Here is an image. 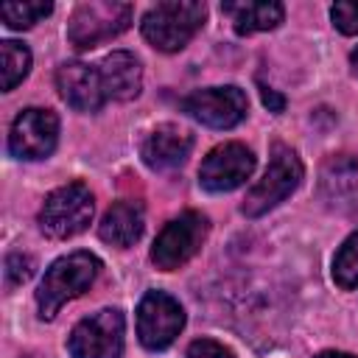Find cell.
<instances>
[{"label":"cell","instance_id":"6da1fadb","mask_svg":"<svg viewBox=\"0 0 358 358\" xmlns=\"http://www.w3.org/2000/svg\"><path fill=\"white\" fill-rule=\"evenodd\" d=\"M98 268H101V260L90 252H73V255H64L56 263H50V268L45 271L39 291H36L39 316L53 319L64 302L81 296L95 282Z\"/></svg>","mask_w":358,"mask_h":358},{"label":"cell","instance_id":"7a4b0ae2","mask_svg":"<svg viewBox=\"0 0 358 358\" xmlns=\"http://www.w3.org/2000/svg\"><path fill=\"white\" fill-rule=\"evenodd\" d=\"M204 17H207V6L196 0L157 3L143 17V36L157 50L173 53V50H182L196 36V31L204 25Z\"/></svg>","mask_w":358,"mask_h":358},{"label":"cell","instance_id":"3957f363","mask_svg":"<svg viewBox=\"0 0 358 358\" xmlns=\"http://www.w3.org/2000/svg\"><path fill=\"white\" fill-rule=\"evenodd\" d=\"M92 213H95V201H92L90 187L81 182H70V185L56 187L45 199L39 210V227L45 235L64 241V238L84 232L92 221Z\"/></svg>","mask_w":358,"mask_h":358},{"label":"cell","instance_id":"277c9868","mask_svg":"<svg viewBox=\"0 0 358 358\" xmlns=\"http://www.w3.org/2000/svg\"><path fill=\"white\" fill-rule=\"evenodd\" d=\"M299 182H302V162H299V157L288 145L277 143L271 148V159H268V168H266L263 179L243 199V213L249 218H257V215L268 213L271 207L285 201L296 190Z\"/></svg>","mask_w":358,"mask_h":358},{"label":"cell","instance_id":"5b68a950","mask_svg":"<svg viewBox=\"0 0 358 358\" xmlns=\"http://www.w3.org/2000/svg\"><path fill=\"white\" fill-rule=\"evenodd\" d=\"M131 22V6L129 3H112V0H92L81 3L67 25V39L78 50L98 48L101 42L123 34Z\"/></svg>","mask_w":358,"mask_h":358},{"label":"cell","instance_id":"8992f818","mask_svg":"<svg viewBox=\"0 0 358 358\" xmlns=\"http://www.w3.org/2000/svg\"><path fill=\"white\" fill-rule=\"evenodd\" d=\"M207 229H210L207 215H201L196 210H187V213L176 215L173 221H168L162 227V232L157 235L154 249H151L154 266L162 271H173L179 266H185L201 249Z\"/></svg>","mask_w":358,"mask_h":358},{"label":"cell","instance_id":"52a82bcc","mask_svg":"<svg viewBox=\"0 0 358 358\" xmlns=\"http://www.w3.org/2000/svg\"><path fill=\"white\" fill-rule=\"evenodd\" d=\"M123 313L115 308H103L87 319H81L70 333V355L73 358H120L123 352Z\"/></svg>","mask_w":358,"mask_h":358},{"label":"cell","instance_id":"ba28073f","mask_svg":"<svg viewBox=\"0 0 358 358\" xmlns=\"http://www.w3.org/2000/svg\"><path fill=\"white\" fill-rule=\"evenodd\" d=\"M185 327L182 305L165 291H148L137 308V336L148 350H165Z\"/></svg>","mask_w":358,"mask_h":358},{"label":"cell","instance_id":"9c48e42d","mask_svg":"<svg viewBox=\"0 0 358 358\" xmlns=\"http://www.w3.org/2000/svg\"><path fill=\"white\" fill-rule=\"evenodd\" d=\"M182 109L193 120H199L210 129H232L246 117L249 101H246L243 90L229 84V87H207V90L190 92L182 101Z\"/></svg>","mask_w":358,"mask_h":358},{"label":"cell","instance_id":"30bf717a","mask_svg":"<svg viewBox=\"0 0 358 358\" xmlns=\"http://www.w3.org/2000/svg\"><path fill=\"white\" fill-rule=\"evenodd\" d=\"M252 171H255V154L241 143H224L204 157L199 168V182L210 193H227L241 187L252 176Z\"/></svg>","mask_w":358,"mask_h":358},{"label":"cell","instance_id":"8fae6325","mask_svg":"<svg viewBox=\"0 0 358 358\" xmlns=\"http://www.w3.org/2000/svg\"><path fill=\"white\" fill-rule=\"evenodd\" d=\"M59 140V117L50 109H25L8 131V148L20 159H45Z\"/></svg>","mask_w":358,"mask_h":358},{"label":"cell","instance_id":"7c38bea8","mask_svg":"<svg viewBox=\"0 0 358 358\" xmlns=\"http://www.w3.org/2000/svg\"><path fill=\"white\" fill-rule=\"evenodd\" d=\"M56 90L78 112H98L106 101L101 73L84 62H64L56 70Z\"/></svg>","mask_w":358,"mask_h":358},{"label":"cell","instance_id":"4fadbf2b","mask_svg":"<svg viewBox=\"0 0 358 358\" xmlns=\"http://www.w3.org/2000/svg\"><path fill=\"white\" fill-rule=\"evenodd\" d=\"M190 148H193V137L185 129H179L173 123H162V126H157L143 140L140 154H143V162L148 168H154V171H171V168L182 165L187 159Z\"/></svg>","mask_w":358,"mask_h":358},{"label":"cell","instance_id":"5bb4252c","mask_svg":"<svg viewBox=\"0 0 358 358\" xmlns=\"http://www.w3.org/2000/svg\"><path fill=\"white\" fill-rule=\"evenodd\" d=\"M101 81H103V92L112 101H131L140 95L143 87V67L140 62L129 53V50H115L109 53L101 67Z\"/></svg>","mask_w":358,"mask_h":358},{"label":"cell","instance_id":"9a60e30c","mask_svg":"<svg viewBox=\"0 0 358 358\" xmlns=\"http://www.w3.org/2000/svg\"><path fill=\"white\" fill-rule=\"evenodd\" d=\"M98 235H101V241H106L112 246H120V249L131 246L143 235V207L137 201L112 204L101 218Z\"/></svg>","mask_w":358,"mask_h":358},{"label":"cell","instance_id":"2e32d148","mask_svg":"<svg viewBox=\"0 0 358 358\" xmlns=\"http://www.w3.org/2000/svg\"><path fill=\"white\" fill-rule=\"evenodd\" d=\"M224 14H229L232 28L238 34L271 31L282 22V6L274 0H246V3H224Z\"/></svg>","mask_w":358,"mask_h":358},{"label":"cell","instance_id":"e0dca14e","mask_svg":"<svg viewBox=\"0 0 358 358\" xmlns=\"http://www.w3.org/2000/svg\"><path fill=\"white\" fill-rule=\"evenodd\" d=\"M0 62H3V90H14L31 70V53L25 45L14 42V39H6L0 42Z\"/></svg>","mask_w":358,"mask_h":358},{"label":"cell","instance_id":"ac0fdd59","mask_svg":"<svg viewBox=\"0 0 358 358\" xmlns=\"http://www.w3.org/2000/svg\"><path fill=\"white\" fill-rule=\"evenodd\" d=\"M53 11V6L48 0H22V3H3L0 14H3V22L14 31H22V28H31L36 25L42 17H48Z\"/></svg>","mask_w":358,"mask_h":358},{"label":"cell","instance_id":"d6986e66","mask_svg":"<svg viewBox=\"0 0 358 358\" xmlns=\"http://www.w3.org/2000/svg\"><path fill=\"white\" fill-rule=\"evenodd\" d=\"M333 280L341 288H358V232H352L333 260Z\"/></svg>","mask_w":358,"mask_h":358},{"label":"cell","instance_id":"ffe728a7","mask_svg":"<svg viewBox=\"0 0 358 358\" xmlns=\"http://www.w3.org/2000/svg\"><path fill=\"white\" fill-rule=\"evenodd\" d=\"M330 17H333V25L341 34H347V36L358 34V0H341V3H336L330 8Z\"/></svg>","mask_w":358,"mask_h":358},{"label":"cell","instance_id":"44dd1931","mask_svg":"<svg viewBox=\"0 0 358 358\" xmlns=\"http://www.w3.org/2000/svg\"><path fill=\"white\" fill-rule=\"evenodd\" d=\"M31 274H34V257H28V255H22V252H14V255L6 257V280H8L11 285L25 282Z\"/></svg>","mask_w":358,"mask_h":358},{"label":"cell","instance_id":"7402d4cb","mask_svg":"<svg viewBox=\"0 0 358 358\" xmlns=\"http://www.w3.org/2000/svg\"><path fill=\"white\" fill-rule=\"evenodd\" d=\"M187 358H235L224 344L213 341V338H199L190 344L187 350Z\"/></svg>","mask_w":358,"mask_h":358},{"label":"cell","instance_id":"603a6c76","mask_svg":"<svg viewBox=\"0 0 358 358\" xmlns=\"http://www.w3.org/2000/svg\"><path fill=\"white\" fill-rule=\"evenodd\" d=\"M260 95H263V103H266L271 112H282V106H285L282 95H277V92L268 90V87H260Z\"/></svg>","mask_w":358,"mask_h":358},{"label":"cell","instance_id":"cb8c5ba5","mask_svg":"<svg viewBox=\"0 0 358 358\" xmlns=\"http://www.w3.org/2000/svg\"><path fill=\"white\" fill-rule=\"evenodd\" d=\"M316 358H352V355H347V352H322Z\"/></svg>","mask_w":358,"mask_h":358},{"label":"cell","instance_id":"d4e9b609","mask_svg":"<svg viewBox=\"0 0 358 358\" xmlns=\"http://www.w3.org/2000/svg\"><path fill=\"white\" fill-rule=\"evenodd\" d=\"M350 62H352V70H355V76H358V48L352 50V56H350Z\"/></svg>","mask_w":358,"mask_h":358}]
</instances>
